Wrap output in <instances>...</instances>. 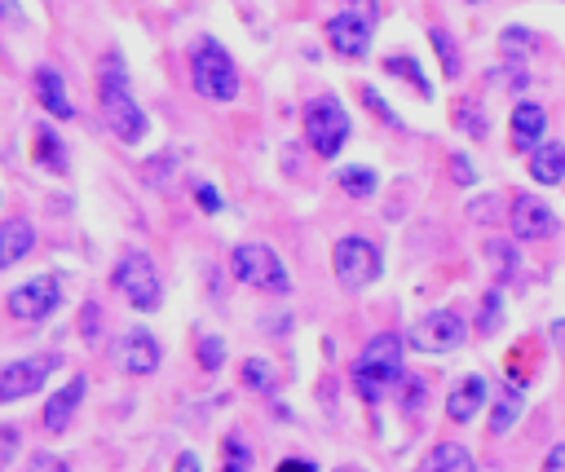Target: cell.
I'll return each mask as SVG.
<instances>
[{
  "label": "cell",
  "mask_w": 565,
  "mask_h": 472,
  "mask_svg": "<svg viewBox=\"0 0 565 472\" xmlns=\"http://www.w3.org/2000/svg\"><path fill=\"white\" fill-rule=\"evenodd\" d=\"M335 181H340V190H344L349 199H371V194L380 190V172H375V168H366V163L340 168V172H335Z\"/></svg>",
  "instance_id": "cell-25"
},
{
  "label": "cell",
  "mask_w": 565,
  "mask_h": 472,
  "mask_svg": "<svg viewBox=\"0 0 565 472\" xmlns=\"http://www.w3.org/2000/svg\"><path fill=\"white\" fill-rule=\"evenodd\" d=\"M194 362H199V371H221L225 366V340L221 335H199V344H194Z\"/></svg>",
  "instance_id": "cell-29"
},
{
  "label": "cell",
  "mask_w": 565,
  "mask_h": 472,
  "mask_svg": "<svg viewBox=\"0 0 565 472\" xmlns=\"http://www.w3.org/2000/svg\"><path fill=\"white\" fill-rule=\"evenodd\" d=\"M547 132V110L539 101H516L508 115V141L516 154H530Z\"/></svg>",
  "instance_id": "cell-16"
},
{
  "label": "cell",
  "mask_w": 565,
  "mask_h": 472,
  "mask_svg": "<svg viewBox=\"0 0 565 472\" xmlns=\"http://www.w3.org/2000/svg\"><path fill=\"white\" fill-rule=\"evenodd\" d=\"M57 304H62V287H57L53 273L26 278V282L9 287V296H4V313H9L13 322H44Z\"/></svg>",
  "instance_id": "cell-10"
},
{
  "label": "cell",
  "mask_w": 565,
  "mask_h": 472,
  "mask_svg": "<svg viewBox=\"0 0 565 472\" xmlns=\"http://www.w3.org/2000/svg\"><path fill=\"white\" fill-rule=\"evenodd\" d=\"M552 340L565 348V318H561V322H552Z\"/></svg>",
  "instance_id": "cell-45"
},
{
  "label": "cell",
  "mask_w": 565,
  "mask_h": 472,
  "mask_svg": "<svg viewBox=\"0 0 565 472\" xmlns=\"http://www.w3.org/2000/svg\"><path fill=\"white\" fill-rule=\"evenodd\" d=\"M499 322H503V291L490 287L486 300H481V313H477V331H481V335H494Z\"/></svg>",
  "instance_id": "cell-30"
},
{
  "label": "cell",
  "mask_w": 565,
  "mask_h": 472,
  "mask_svg": "<svg viewBox=\"0 0 565 472\" xmlns=\"http://www.w3.org/2000/svg\"><path fill=\"white\" fill-rule=\"evenodd\" d=\"M450 176H455V185H477V168H472V159L463 150L450 154Z\"/></svg>",
  "instance_id": "cell-37"
},
{
  "label": "cell",
  "mask_w": 565,
  "mask_h": 472,
  "mask_svg": "<svg viewBox=\"0 0 565 472\" xmlns=\"http://www.w3.org/2000/svg\"><path fill=\"white\" fill-rule=\"evenodd\" d=\"M57 366H62L57 353H31V357L0 362V401H22V397L40 393Z\"/></svg>",
  "instance_id": "cell-9"
},
{
  "label": "cell",
  "mask_w": 565,
  "mask_h": 472,
  "mask_svg": "<svg viewBox=\"0 0 565 472\" xmlns=\"http://www.w3.org/2000/svg\"><path fill=\"white\" fill-rule=\"evenodd\" d=\"M119 366L128 371V375H154L159 366H163V344H159V335L150 331V326H128L124 331V340H119Z\"/></svg>",
  "instance_id": "cell-13"
},
{
  "label": "cell",
  "mask_w": 565,
  "mask_h": 472,
  "mask_svg": "<svg viewBox=\"0 0 565 472\" xmlns=\"http://www.w3.org/2000/svg\"><path fill=\"white\" fill-rule=\"evenodd\" d=\"M455 124H459L472 141H481V137H486V115H481V106H477V101H459V106H455Z\"/></svg>",
  "instance_id": "cell-31"
},
{
  "label": "cell",
  "mask_w": 565,
  "mask_h": 472,
  "mask_svg": "<svg viewBox=\"0 0 565 472\" xmlns=\"http://www.w3.org/2000/svg\"><path fill=\"white\" fill-rule=\"evenodd\" d=\"M35 251V225L26 216H4L0 221V273L13 269Z\"/></svg>",
  "instance_id": "cell-18"
},
{
  "label": "cell",
  "mask_w": 565,
  "mask_h": 472,
  "mask_svg": "<svg viewBox=\"0 0 565 472\" xmlns=\"http://www.w3.org/2000/svg\"><path fill=\"white\" fill-rule=\"evenodd\" d=\"M256 468V450L247 446L243 432H225L221 437V472H252Z\"/></svg>",
  "instance_id": "cell-24"
},
{
  "label": "cell",
  "mask_w": 565,
  "mask_h": 472,
  "mask_svg": "<svg viewBox=\"0 0 565 472\" xmlns=\"http://www.w3.org/2000/svg\"><path fill=\"white\" fill-rule=\"evenodd\" d=\"M362 101H366V110H371V115H375V119H384V124H388V128H402V119H397V115H393V110H388V101H384V97H380V93H375V88H371V84H366V88H362Z\"/></svg>",
  "instance_id": "cell-34"
},
{
  "label": "cell",
  "mask_w": 565,
  "mask_h": 472,
  "mask_svg": "<svg viewBox=\"0 0 565 472\" xmlns=\"http://www.w3.org/2000/svg\"><path fill=\"white\" fill-rule=\"evenodd\" d=\"M35 101L53 119H75V101H71V93H66V84H62V75L53 66H40L35 71Z\"/></svg>",
  "instance_id": "cell-20"
},
{
  "label": "cell",
  "mask_w": 565,
  "mask_h": 472,
  "mask_svg": "<svg viewBox=\"0 0 565 472\" xmlns=\"http://www.w3.org/2000/svg\"><path fill=\"white\" fill-rule=\"evenodd\" d=\"M194 203H199L203 212H212V216H216V212L225 207V199H221V190H216V185H207V181H199V185H194Z\"/></svg>",
  "instance_id": "cell-38"
},
{
  "label": "cell",
  "mask_w": 565,
  "mask_h": 472,
  "mask_svg": "<svg viewBox=\"0 0 565 472\" xmlns=\"http://www.w3.org/2000/svg\"><path fill=\"white\" fill-rule=\"evenodd\" d=\"M525 172L534 185H565V141H539L525 154Z\"/></svg>",
  "instance_id": "cell-19"
},
{
  "label": "cell",
  "mask_w": 565,
  "mask_h": 472,
  "mask_svg": "<svg viewBox=\"0 0 565 472\" xmlns=\"http://www.w3.org/2000/svg\"><path fill=\"white\" fill-rule=\"evenodd\" d=\"M331 273L344 291H366L384 273V256L366 234H344L331 247Z\"/></svg>",
  "instance_id": "cell-7"
},
{
  "label": "cell",
  "mask_w": 565,
  "mask_h": 472,
  "mask_svg": "<svg viewBox=\"0 0 565 472\" xmlns=\"http://www.w3.org/2000/svg\"><path fill=\"white\" fill-rule=\"evenodd\" d=\"M486 401H490V379L486 375H463L450 393H446V419L450 423H472L481 410H486Z\"/></svg>",
  "instance_id": "cell-15"
},
{
  "label": "cell",
  "mask_w": 565,
  "mask_h": 472,
  "mask_svg": "<svg viewBox=\"0 0 565 472\" xmlns=\"http://www.w3.org/2000/svg\"><path fill=\"white\" fill-rule=\"evenodd\" d=\"M344 9H353V13H362V18H380V0H344Z\"/></svg>",
  "instance_id": "cell-43"
},
{
  "label": "cell",
  "mask_w": 565,
  "mask_h": 472,
  "mask_svg": "<svg viewBox=\"0 0 565 472\" xmlns=\"http://www.w3.org/2000/svg\"><path fill=\"white\" fill-rule=\"evenodd\" d=\"M0 18H9L13 26H22V22H26V18H22V9H18L13 0H0Z\"/></svg>",
  "instance_id": "cell-44"
},
{
  "label": "cell",
  "mask_w": 565,
  "mask_h": 472,
  "mask_svg": "<svg viewBox=\"0 0 565 472\" xmlns=\"http://www.w3.org/2000/svg\"><path fill=\"white\" fill-rule=\"evenodd\" d=\"M499 44H503V53H508V57H521V53H534V31H525V26H503V35H499Z\"/></svg>",
  "instance_id": "cell-32"
},
{
  "label": "cell",
  "mask_w": 565,
  "mask_h": 472,
  "mask_svg": "<svg viewBox=\"0 0 565 472\" xmlns=\"http://www.w3.org/2000/svg\"><path fill=\"white\" fill-rule=\"evenodd\" d=\"M539 472H565V441L547 450V459H543V468H539Z\"/></svg>",
  "instance_id": "cell-41"
},
{
  "label": "cell",
  "mask_w": 565,
  "mask_h": 472,
  "mask_svg": "<svg viewBox=\"0 0 565 472\" xmlns=\"http://www.w3.org/2000/svg\"><path fill=\"white\" fill-rule=\"evenodd\" d=\"M172 472H203V463H199V454H194V450H181V454H177V463H172Z\"/></svg>",
  "instance_id": "cell-42"
},
{
  "label": "cell",
  "mask_w": 565,
  "mask_h": 472,
  "mask_svg": "<svg viewBox=\"0 0 565 472\" xmlns=\"http://www.w3.org/2000/svg\"><path fill=\"white\" fill-rule=\"evenodd\" d=\"M97 101H102V124H106L124 146H141L150 119H146L141 101L132 97L128 66H124L119 53H106V57H102V71H97Z\"/></svg>",
  "instance_id": "cell-1"
},
{
  "label": "cell",
  "mask_w": 565,
  "mask_h": 472,
  "mask_svg": "<svg viewBox=\"0 0 565 472\" xmlns=\"http://www.w3.org/2000/svg\"><path fill=\"white\" fill-rule=\"evenodd\" d=\"M97 313H102L97 304H84V313H79V318H84V322H79V335H84L88 344L97 340Z\"/></svg>",
  "instance_id": "cell-40"
},
{
  "label": "cell",
  "mask_w": 565,
  "mask_h": 472,
  "mask_svg": "<svg viewBox=\"0 0 565 472\" xmlns=\"http://www.w3.org/2000/svg\"><path fill=\"white\" fill-rule=\"evenodd\" d=\"M274 472H318V463H313V459H305V454H287V459H278V463H274Z\"/></svg>",
  "instance_id": "cell-39"
},
{
  "label": "cell",
  "mask_w": 565,
  "mask_h": 472,
  "mask_svg": "<svg viewBox=\"0 0 565 472\" xmlns=\"http://www.w3.org/2000/svg\"><path fill=\"white\" fill-rule=\"evenodd\" d=\"M521 410H525V393H521L516 384L499 388V393H494V406H490V432H494V437L512 432V423L521 419Z\"/></svg>",
  "instance_id": "cell-22"
},
{
  "label": "cell",
  "mask_w": 565,
  "mask_h": 472,
  "mask_svg": "<svg viewBox=\"0 0 565 472\" xmlns=\"http://www.w3.org/2000/svg\"><path fill=\"white\" fill-rule=\"evenodd\" d=\"M415 353H455L468 340V322L455 309H433L424 318L411 322V331L402 335Z\"/></svg>",
  "instance_id": "cell-8"
},
{
  "label": "cell",
  "mask_w": 565,
  "mask_h": 472,
  "mask_svg": "<svg viewBox=\"0 0 565 472\" xmlns=\"http://www.w3.org/2000/svg\"><path fill=\"white\" fill-rule=\"evenodd\" d=\"M300 124H305V146H309L318 159H335V154L344 150L349 132H353V119H349V110H344V101H340L335 93H318V97L305 106Z\"/></svg>",
  "instance_id": "cell-5"
},
{
  "label": "cell",
  "mask_w": 565,
  "mask_h": 472,
  "mask_svg": "<svg viewBox=\"0 0 565 472\" xmlns=\"http://www.w3.org/2000/svg\"><path fill=\"white\" fill-rule=\"evenodd\" d=\"M384 75H397V79H402V84H411L424 101H433V84H428L424 66H419L411 53H388V57H384Z\"/></svg>",
  "instance_id": "cell-23"
},
{
  "label": "cell",
  "mask_w": 565,
  "mask_h": 472,
  "mask_svg": "<svg viewBox=\"0 0 565 472\" xmlns=\"http://www.w3.org/2000/svg\"><path fill=\"white\" fill-rule=\"evenodd\" d=\"M428 40H433V53H437V62H441V75H446V79H459L463 57H459V44L450 40V31L433 26V31H428Z\"/></svg>",
  "instance_id": "cell-27"
},
{
  "label": "cell",
  "mask_w": 565,
  "mask_h": 472,
  "mask_svg": "<svg viewBox=\"0 0 565 472\" xmlns=\"http://www.w3.org/2000/svg\"><path fill=\"white\" fill-rule=\"evenodd\" d=\"M508 225H512V238H525V243H534V238H547V234H556V212L547 207V199H539V194H512V203H508Z\"/></svg>",
  "instance_id": "cell-12"
},
{
  "label": "cell",
  "mask_w": 565,
  "mask_h": 472,
  "mask_svg": "<svg viewBox=\"0 0 565 472\" xmlns=\"http://www.w3.org/2000/svg\"><path fill=\"white\" fill-rule=\"evenodd\" d=\"M415 472H477V459H472V450L459 446V441H437V446L419 459Z\"/></svg>",
  "instance_id": "cell-21"
},
{
  "label": "cell",
  "mask_w": 565,
  "mask_h": 472,
  "mask_svg": "<svg viewBox=\"0 0 565 472\" xmlns=\"http://www.w3.org/2000/svg\"><path fill=\"white\" fill-rule=\"evenodd\" d=\"M393 393H402V410H406V415H415V410L424 406V397H428V393H424V379H415V375H402V384H397Z\"/></svg>",
  "instance_id": "cell-33"
},
{
  "label": "cell",
  "mask_w": 565,
  "mask_h": 472,
  "mask_svg": "<svg viewBox=\"0 0 565 472\" xmlns=\"http://www.w3.org/2000/svg\"><path fill=\"white\" fill-rule=\"evenodd\" d=\"M486 260H490L494 278L503 282V278H512V273H516V260H521V256H516V247H512L508 238H490V243H486Z\"/></svg>",
  "instance_id": "cell-28"
},
{
  "label": "cell",
  "mask_w": 565,
  "mask_h": 472,
  "mask_svg": "<svg viewBox=\"0 0 565 472\" xmlns=\"http://www.w3.org/2000/svg\"><path fill=\"white\" fill-rule=\"evenodd\" d=\"M371 35H375V22L353 13V9H340L335 18H327V44H331L335 57L362 62L371 53Z\"/></svg>",
  "instance_id": "cell-11"
},
{
  "label": "cell",
  "mask_w": 565,
  "mask_h": 472,
  "mask_svg": "<svg viewBox=\"0 0 565 472\" xmlns=\"http://www.w3.org/2000/svg\"><path fill=\"white\" fill-rule=\"evenodd\" d=\"M406 375V340L397 331H380L362 344V353L353 357V393L366 406H380Z\"/></svg>",
  "instance_id": "cell-2"
},
{
  "label": "cell",
  "mask_w": 565,
  "mask_h": 472,
  "mask_svg": "<svg viewBox=\"0 0 565 472\" xmlns=\"http://www.w3.org/2000/svg\"><path fill=\"white\" fill-rule=\"evenodd\" d=\"M230 273H234V282H243L252 291H269V296L291 291V273L269 243H238L230 251Z\"/></svg>",
  "instance_id": "cell-6"
},
{
  "label": "cell",
  "mask_w": 565,
  "mask_h": 472,
  "mask_svg": "<svg viewBox=\"0 0 565 472\" xmlns=\"http://www.w3.org/2000/svg\"><path fill=\"white\" fill-rule=\"evenodd\" d=\"M340 472H353V468H340Z\"/></svg>",
  "instance_id": "cell-46"
},
{
  "label": "cell",
  "mask_w": 565,
  "mask_h": 472,
  "mask_svg": "<svg viewBox=\"0 0 565 472\" xmlns=\"http://www.w3.org/2000/svg\"><path fill=\"white\" fill-rule=\"evenodd\" d=\"M26 472H71V463L62 454H53V450H35L26 459Z\"/></svg>",
  "instance_id": "cell-35"
},
{
  "label": "cell",
  "mask_w": 565,
  "mask_h": 472,
  "mask_svg": "<svg viewBox=\"0 0 565 472\" xmlns=\"http://www.w3.org/2000/svg\"><path fill=\"white\" fill-rule=\"evenodd\" d=\"M238 379L247 384V393H265V397L278 388V371H274L269 357H247L243 371H238Z\"/></svg>",
  "instance_id": "cell-26"
},
{
  "label": "cell",
  "mask_w": 565,
  "mask_h": 472,
  "mask_svg": "<svg viewBox=\"0 0 565 472\" xmlns=\"http://www.w3.org/2000/svg\"><path fill=\"white\" fill-rule=\"evenodd\" d=\"M84 393H88V375H71L57 393H49V401H44V410H40V423H44V432H53V437H62L66 428H71V419L79 415V406H84Z\"/></svg>",
  "instance_id": "cell-14"
},
{
  "label": "cell",
  "mask_w": 565,
  "mask_h": 472,
  "mask_svg": "<svg viewBox=\"0 0 565 472\" xmlns=\"http://www.w3.org/2000/svg\"><path fill=\"white\" fill-rule=\"evenodd\" d=\"M110 287H115V291L128 300V309H137V313H154V309L163 304L159 265H154V256L141 251V247L119 251V260H115V269H110Z\"/></svg>",
  "instance_id": "cell-4"
},
{
  "label": "cell",
  "mask_w": 565,
  "mask_h": 472,
  "mask_svg": "<svg viewBox=\"0 0 565 472\" xmlns=\"http://www.w3.org/2000/svg\"><path fill=\"white\" fill-rule=\"evenodd\" d=\"M190 84L203 101H234L238 97V66L221 40L203 35L190 49Z\"/></svg>",
  "instance_id": "cell-3"
},
{
  "label": "cell",
  "mask_w": 565,
  "mask_h": 472,
  "mask_svg": "<svg viewBox=\"0 0 565 472\" xmlns=\"http://www.w3.org/2000/svg\"><path fill=\"white\" fill-rule=\"evenodd\" d=\"M31 163L53 172V176H66L71 172V154H66V141L53 124H35L31 128Z\"/></svg>",
  "instance_id": "cell-17"
},
{
  "label": "cell",
  "mask_w": 565,
  "mask_h": 472,
  "mask_svg": "<svg viewBox=\"0 0 565 472\" xmlns=\"http://www.w3.org/2000/svg\"><path fill=\"white\" fill-rule=\"evenodd\" d=\"M499 212H503V199H499V194H486V199H477V203L468 207L472 221H499ZM503 216H508V212H503Z\"/></svg>",
  "instance_id": "cell-36"
}]
</instances>
